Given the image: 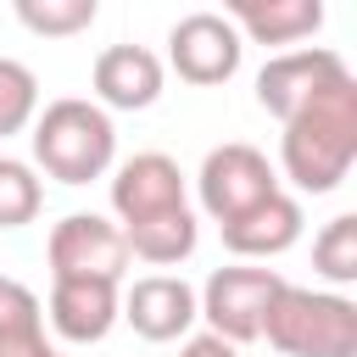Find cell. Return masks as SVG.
<instances>
[{
    "mask_svg": "<svg viewBox=\"0 0 357 357\" xmlns=\"http://www.w3.org/2000/svg\"><path fill=\"white\" fill-rule=\"evenodd\" d=\"M279 162H284V178L307 195L340 190V178L357 162V78L351 73H340L296 117H284Z\"/></svg>",
    "mask_w": 357,
    "mask_h": 357,
    "instance_id": "cell-1",
    "label": "cell"
},
{
    "mask_svg": "<svg viewBox=\"0 0 357 357\" xmlns=\"http://www.w3.org/2000/svg\"><path fill=\"white\" fill-rule=\"evenodd\" d=\"M28 128H33V134H28V139H33V162H39V173L56 178V184H89V178H100V173L112 167V156H117L112 112L95 106V100H78V95L50 100L45 112H33Z\"/></svg>",
    "mask_w": 357,
    "mask_h": 357,
    "instance_id": "cell-2",
    "label": "cell"
},
{
    "mask_svg": "<svg viewBox=\"0 0 357 357\" xmlns=\"http://www.w3.org/2000/svg\"><path fill=\"white\" fill-rule=\"evenodd\" d=\"M262 340L279 357H357V301L340 290L279 284L262 318Z\"/></svg>",
    "mask_w": 357,
    "mask_h": 357,
    "instance_id": "cell-3",
    "label": "cell"
},
{
    "mask_svg": "<svg viewBox=\"0 0 357 357\" xmlns=\"http://www.w3.org/2000/svg\"><path fill=\"white\" fill-rule=\"evenodd\" d=\"M45 257H50V279H106V284H123L134 262L123 229L100 212H67L50 229Z\"/></svg>",
    "mask_w": 357,
    "mask_h": 357,
    "instance_id": "cell-4",
    "label": "cell"
},
{
    "mask_svg": "<svg viewBox=\"0 0 357 357\" xmlns=\"http://www.w3.org/2000/svg\"><path fill=\"white\" fill-rule=\"evenodd\" d=\"M279 190V173L268 167V156L257 145H218L206 151L201 173H195V195H201V212L212 223H229L240 212H251L257 201H268Z\"/></svg>",
    "mask_w": 357,
    "mask_h": 357,
    "instance_id": "cell-5",
    "label": "cell"
},
{
    "mask_svg": "<svg viewBox=\"0 0 357 357\" xmlns=\"http://www.w3.org/2000/svg\"><path fill=\"white\" fill-rule=\"evenodd\" d=\"M279 284L284 279L273 268H218L201 284L195 307H201V318H206L212 335H223L229 346H240V340L262 335V318H268V301L279 296Z\"/></svg>",
    "mask_w": 357,
    "mask_h": 357,
    "instance_id": "cell-6",
    "label": "cell"
},
{
    "mask_svg": "<svg viewBox=\"0 0 357 357\" xmlns=\"http://www.w3.org/2000/svg\"><path fill=\"white\" fill-rule=\"evenodd\" d=\"M240 56H245V39H240V28H234L229 17H218V11H190V17H178L173 33H167V61H173V73H178L184 84H195V89L229 84V78L240 73Z\"/></svg>",
    "mask_w": 357,
    "mask_h": 357,
    "instance_id": "cell-7",
    "label": "cell"
},
{
    "mask_svg": "<svg viewBox=\"0 0 357 357\" xmlns=\"http://www.w3.org/2000/svg\"><path fill=\"white\" fill-rule=\"evenodd\" d=\"M340 73H351V67H346L335 50H324V45L279 50V56H268L262 73H257V106L284 123V117H296L318 89H329Z\"/></svg>",
    "mask_w": 357,
    "mask_h": 357,
    "instance_id": "cell-8",
    "label": "cell"
},
{
    "mask_svg": "<svg viewBox=\"0 0 357 357\" xmlns=\"http://www.w3.org/2000/svg\"><path fill=\"white\" fill-rule=\"evenodd\" d=\"M117 312L134 324L139 340H156V346H162V340H184L190 324L201 318L195 290H190L178 273H145V279H134Z\"/></svg>",
    "mask_w": 357,
    "mask_h": 357,
    "instance_id": "cell-9",
    "label": "cell"
},
{
    "mask_svg": "<svg viewBox=\"0 0 357 357\" xmlns=\"http://www.w3.org/2000/svg\"><path fill=\"white\" fill-rule=\"evenodd\" d=\"M173 206H184V173H178L173 156L139 151L112 173V212L123 223H139V218H156V212H173Z\"/></svg>",
    "mask_w": 357,
    "mask_h": 357,
    "instance_id": "cell-10",
    "label": "cell"
},
{
    "mask_svg": "<svg viewBox=\"0 0 357 357\" xmlns=\"http://www.w3.org/2000/svg\"><path fill=\"white\" fill-rule=\"evenodd\" d=\"M117 307H123V296H117V284H106V279H56L45 312H50V329H56L61 340L95 346V340H106L112 324L123 318Z\"/></svg>",
    "mask_w": 357,
    "mask_h": 357,
    "instance_id": "cell-11",
    "label": "cell"
},
{
    "mask_svg": "<svg viewBox=\"0 0 357 357\" xmlns=\"http://www.w3.org/2000/svg\"><path fill=\"white\" fill-rule=\"evenodd\" d=\"M162 61L145 45H112L95 56V106L106 112H145L162 95Z\"/></svg>",
    "mask_w": 357,
    "mask_h": 357,
    "instance_id": "cell-12",
    "label": "cell"
},
{
    "mask_svg": "<svg viewBox=\"0 0 357 357\" xmlns=\"http://www.w3.org/2000/svg\"><path fill=\"white\" fill-rule=\"evenodd\" d=\"M218 234H223V245H229L234 257H284V251L301 240V201L284 195V190H273V195L257 201L251 212L218 223Z\"/></svg>",
    "mask_w": 357,
    "mask_h": 357,
    "instance_id": "cell-13",
    "label": "cell"
},
{
    "mask_svg": "<svg viewBox=\"0 0 357 357\" xmlns=\"http://www.w3.org/2000/svg\"><path fill=\"white\" fill-rule=\"evenodd\" d=\"M123 240H128V257L151 262V268H173L195 251L201 240V223L190 206H173V212H156V218H139V223H117Z\"/></svg>",
    "mask_w": 357,
    "mask_h": 357,
    "instance_id": "cell-14",
    "label": "cell"
},
{
    "mask_svg": "<svg viewBox=\"0 0 357 357\" xmlns=\"http://www.w3.org/2000/svg\"><path fill=\"white\" fill-rule=\"evenodd\" d=\"M234 28L251 45H296V39H312L324 28V0H268Z\"/></svg>",
    "mask_w": 357,
    "mask_h": 357,
    "instance_id": "cell-15",
    "label": "cell"
},
{
    "mask_svg": "<svg viewBox=\"0 0 357 357\" xmlns=\"http://www.w3.org/2000/svg\"><path fill=\"white\" fill-rule=\"evenodd\" d=\"M11 11L39 39H73V33H84L95 22L100 0H11Z\"/></svg>",
    "mask_w": 357,
    "mask_h": 357,
    "instance_id": "cell-16",
    "label": "cell"
},
{
    "mask_svg": "<svg viewBox=\"0 0 357 357\" xmlns=\"http://www.w3.org/2000/svg\"><path fill=\"white\" fill-rule=\"evenodd\" d=\"M312 268L329 284H357V212H340L312 240Z\"/></svg>",
    "mask_w": 357,
    "mask_h": 357,
    "instance_id": "cell-17",
    "label": "cell"
},
{
    "mask_svg": "<svg viewBox=\"0 0 357 357\" xmlns=\"http://www.w3.org/2000/svg\"><path fill=\"white\" fill-rule=\"evenodd\" d=\"M39 206H45V184H39V173H33L28 162H17V156H0V229H22V223H33Z\"/></svg>",
    "mask_w": 357,
    "mask_h": 357,
    "instance_id": "cell-18",
    "label": "cell"
},
{
    "mask_svg": "<svg viewBox=\"0 0 357 357\" xmlns=\"http://www.w3.org/2000/svg\"><path fill=\"white\" fill-rule=\"evenodd\" d=\"M33 112H39V78L22 61L0 56V139L6 134H22L33 123Z\"/></svg>",
    "mask_w": 357,
    "mask_h": 357,
    "instance_id": "cell-19",
    "label": "cell"
},
{
    "mask_svg": "<svg viewBox=\"0 0 357 357\" xmlns=\"http://www.w3.org/2000/svg\"><path fill=\"white\" fill-rule=\"evenodd\" d=\"M6 324H45L39 296H33L22 279H11V273H0V329H6Z\"/></svg>",
    "mask_w": 357,
    "mask_h": 357,
    "instance_id": "cell-20",
    "label": "cell"
},
{
    "mask_svg": "<svg viewBox=\"0 0 357 357\" xmlns=\"http://www.w3.org/2000/svg\"><path fill=\"white\" fill-rule=\"evenodd\" d=\"M56 346L45 340V324H6L0 329V357H50Z\"/></svg>",
    "mask_w": 357,
    "mask_h": 357,
    "instance_id": "cell-21",
    "label": "cell"
},
{
    "mask_svg": "<svg viewBox=\"0 0 357 357\" xmlns=\"http://www.w3.org/2000/svg\"><path fill=\"white\" fill-rule=\"evenodd\" d=\"M178 357H240V351H234V346H229L223 335H212V329H206V335H190Z\"/></svg>",
    "mask_w": 357,
    "mask_h": 357,
    "instance_id": "cell-22",
    "label": "cell"
},
{
    "mask_svg": "<svg viewBox=\"0 0 357 357\" xmlns=\"http://www.w3.org/2000/svg\"><path fill=\"white\" fill-rule=\"evenodd\" d=\"M257 6H268V0H223V11H229V22H245Z\"/></svg>",
    "mask_w": 357,
    "mask_h": 357,
    "instance_id": "cell-23",
    "label": "cell"
},
{
    "mask_svg": "<svg viewBox=\"0 0 357 357\" xmlns=\"http://www.w3.org/2000/svg\"><path fill=\"white\" fill-rule=\"evenodd\" d=\"M50 357H61V351H50Z\"/></svg>",
    "mask_w": 357,
    "mask_h": 357,
    "instance_id": "cell-24",
    "label": "cell"
}]
</instances>
